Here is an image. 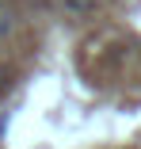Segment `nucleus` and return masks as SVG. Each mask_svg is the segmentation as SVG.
Returning a JSON list of instances; mask_svg holds the SVG:
<instances>
[{"label": "nucleus", "mask_w": 141, "mask_h": 149, "mask_svg": "<svg viewBox=\"0 0 141 149\" xmlns=\"http://www.w3.org/2000/svg\"><path fill=\"white\" fill-rule=\"evenodd\" d=\"M95 4L99 0H65V12L69 15H88V12H95Z\"/></svg>", "instance_id": "obj_1"}]
</instances>
